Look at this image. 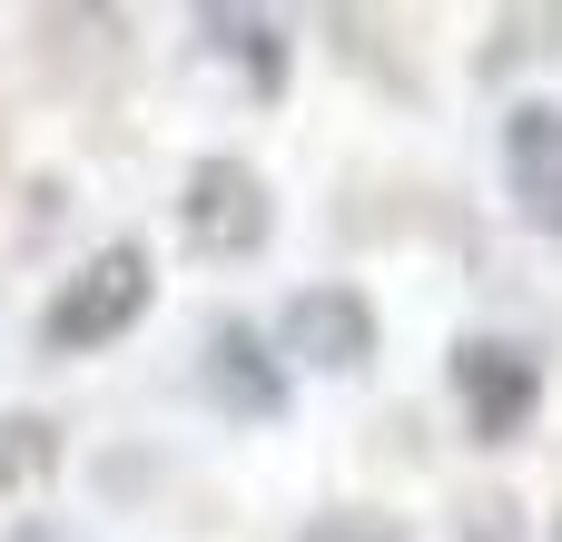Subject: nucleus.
I'll return each instance as SVG.
<instances>
[{"label":"nucleus","instance_id":"f257e3e1","mask_svg":"<svg viewBox=\"0 0 562 542\" xmlns=\"http://www.w3.org/2000/svg\"><path fill=\"white\" fill-rule=\"evenodd\" d=\"M148 247H99V257H79L69 276H59V296L40 306V346L49 355H89V346H119L138 316H148Z\"/></svg>","mask_w":562,"mask_h":542},{"label":"nucleus","instance_id":"f03ea898","mask_svg":"<svg viewBox=\"0 0 562 542\" xmlns=\"http://www.w3.org/2000/svg\"><path fill=\"white\" fill-rule=\"evenodd\" d=\"M445 375H454V405H464L474 444H514L533 425V405H543V365L524 346H504V336H454Z\"/></svg>","mask_w":562,"mask_h":542},{"label":"nucleus","instance_id":"7ed1b4c3","mask_svg":"<svg viewBox=\"0 0 562 542\" xmlns=\"http://www.w3.org/2000/svg\"><path fill=\"white\" fill-rule=\"evenodd\" d=\"M178 227L198 257H257L267 227H277V197L247 158H198L188 168V197H178Z\"/></svg>","mask_w":562,"mask_h":542},{"label":"nucleus","instance_id":"20e7f679","mask_svg":"<svg viewBox=\"0 0 562 542\" xmlns=\"http://www.w3.org/2000/svg\"><path fill=\"white\" fill-rule=\"evenodd\" d=\"M277 326H286V355H306L316 375H356L375 355V306L356 286H296Z\"/></svg>","mask_w":562,"mask_h":542},{"label":"nucleus","instance_id":"39448f33","mask_svg":"<svg viewBox=\"0 0 562 542\" xmlns=\"http://www.w3.org/2000/svg\"><path fill=\"white\" fill-rule=\"evenodd\" d=\"M504 188H514V207L562 237V109L553 99H514L504 109Z\"/></svg>","mask_w":562,"mask_h":542},{"label":"nucleus","instance_id":"423d86ee","mask_svg":"<svg viewBox=\"0 0 562 542\" xmlns=\"http://www.w3.org/2000/svg\"><path fill=\"white\" fill-rule=\"evenodd\" d=\"M198 385L237 415V425H277L286 415V375H277V355H267V336L247 326V316H227V326H207V355H198Z\"/></svg>","mask_w":562,"mask_h":542},{"label":"nucleus","instance_id":"0eeeda50","mask_svg":"<svg viewBox=\"0 0 562 542\" xmlns=\"http://www.w3.org/2000/svg\"><path fill=\"white\" fill-rule=\"evenodd\" d=\"M198 49H207V59H227V69H247V89H257V99H277V89H286V30H277L267 10L207 0V10H198Z\"/></svg>","mask_w":562,"mask_h":542},{"label":"nucleus","instance_id":"6e6552de","mask_svg":"<svg viewBox=\"0 0 562 542\" xmlns=\"http://www.w3.org/2000/svg\"><path fill=\"white\" fill-rule=\"evenodd\" d=\"M49 464H59V434H49L40 415H0V494L49 484Z\"/></svg>","mask_w":562,"mask_h":542},{"label":"nucleus","instance_id":"1a4fd4ad","mask_svg":"<svg viewBox=\"0 0 562 542\" xmlns=\"http://www.w3.org/2000/svg\"><path fill=\"white\" fill-rule=\"evenodd\" d=\"M296 542H405V533H395L385 513H366V504H356V513H316Z\"/></svg>","mask_w":562,"mask_h":542},{"label":"nucleus","instance_id":"9d476101","mask_svg":"<svg viewBox=\"0 0 562 542\" xmlns=\"http://www.w3.org/2000/svg\"><path fill=\"white\" fill-rule=\"evenodd\" d=\"M553 542H562V523H553Z\"/></svg>","mask_w":562,"mask_h":542}]
</instances>
